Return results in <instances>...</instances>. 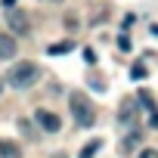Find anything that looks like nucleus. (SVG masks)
I'll return each mask as SVG.
<instances>
[{"instance_id": "nucleus-1", "label": "nucleus", "mask_w": 158, "mask_h": 158, "mask_svg": "<svg viewBox=\"0 0 158 158\" xmlns=\"http://www.w3.org/2000/svg\"><path fill=\"white\" fill-rule=\"evenodd\" d=\"M68 106H71V118H74L77 127H93L96 124V106L90 102L87 93H71Z\"/></svg>"}, {"instance_id": "nucleus-2", "label": "nucleus", "mask_w": 158, "mask_h": 158, "mask_svg": "<svg viewBox=\"0 0 158 158\" xmlns=\"http://www.w3.org/2000/svg\"><path fill=\"white\" fill-rule=\"evenodd\" d=\"M37 77H40V68L34 62H16L10 71H6V84L13 90H28L31 84H37Z\"/></svg>"}, {"instance_id": "nucleus-3", "label": "nucleus", "mask_w": 158, "mask_h": 158, "mask_svg": "<svg viewBox=\"0 0 158 158\" xmlns=\"http://www.w3.org/2000/svg\"><path fill=\"white\" fill-rule=\"evenodd\" d=\"M34 121H37V124H40V130H47V133H56V130L62 127L59 115H56V112H50V109H37V112H34Z\"/></svg>"}, {"instance_id": "nucleus-4", "label": "nucleus", "mask_w": 158, "mask_h": 158, "mask_svg": "<svg viewBox=\"0 0 158 158\" xmlns=\"http://www.w3.org/2000/svg\"><path fill=\"white\" fill-rule=\"evenodd\" d=\"M136 106H139L136 99H124V102H121V109H118V121H121L124 127H133V124H136Z\"/></svg>"}, {"instance_id": "nucleus-5", "label": "nucleus", "mask_w": 158, "mask_h": 158, "mask_svg": "<svg viewBox=\"0 0 158 158\" xmlns=\"http://www.w3.org/2000/svg\"><path fill=\"white\" fill-rule=\"evenodd\" d=\"M6 19H10V28H13L16 34H28V31H31V22H28V16H25V13L10 10V16H6Z\"/></svg>"}, {"instance_id": "nucleus-6", "label": "nucleus", "mask_w": 158, "mask_h": 158, "mask_svg": "<svg viewBox=\"0 0 158 158\" xmlns=\"http://www.w3.org/2000/svg\"><path fill=\"white\" fill-rule=\"evenodd\" d=\"M16 53H19V44H16V37L0 31V59H13Z\"/></svg>"}, {"instance_id": "nucleus-7", "label": "nucleus", "mask_w": 158, "mask_h": 158, "mask_svg": "<svg viewBox=\"0 0 158 158\" xmlns=\"http://www.w3.org/2000/svg\"><path fill=\"white\" fill-rule=\"evenodd\" d=\"M0 158H22V149L13 139H0Z\"/></svg>"}, {"instance_id": "nucleus-8", "label": "nucleus", "mask_w": 158, "mask_h": 158, "mask_svg": "<svg viewBox=\"0 0 158 158\" xmlns=\"http://www.w3.org/2000/svg\"><path fill=\"white\" fill-rule=\"evenodd\" d=\"M71 50H74L71 40H59V44H50V47H47L50 56H65V53H71Z\"/></svg>"}, {"instance_id": "nucleus-9", "label": "nucleus", "mask_w": 158, "mask_h": 158, "mask_svg": "<svg viewBox=\"0 0 158 158\" xmlns=\"http://www.w3.org/2000/svg\"><path fill=\"white\" fill-rule=\"evenodd\" d=\"M99 149H102V139H90V143H87L81 152H77V158H93Z\"/></svg>"}, {"instance_id": "nucleus-10", "label": "nucleus", "mask_w": 158, "mask_h": 158, "mask_svg": "<svg viewBox=\"0 0 158 158\" xmlns=\"http://www.w3.org/2000/svg\"><path fill=\"white\" fill-rule=\"evenodd\" d=\"M136 146H139V133H136V130H133V133H130V136H127V139H124V143H121V149H124V155H127V152H133V149H136Z\"/></svg>"}, {"instance_id": "nucleus-11", "label": "nucleus", "mask_w": 158, "mask_h": 158, "mask_svg": "<svg viewBox=\"0 0 158 158\" xmlns=\"http://www.w3.org/2000/svg\"><path fill=\"white\" fill-rule=\"evenodd\" d=\"M139 106H146L149 112H158V109H155V99H152L149 90H139Z\"/></svg>"}, {"instance_id": "nucleus-12", "label": "nucleus", "mask_w": 158, "mask_h": 158, "mask_svg": "<svg viewBox=\"0 0 158 158\" xmlns=\"http://www.w3.org/2000/svg\"><path fill=\"white\" fill-rule=\"evenodd\" d=\"M146 74H149V71H146V65H143V62H136V65L130 68V77H133V81H143Z\"/></svg>"}, {"instance_id": "nucleus-13", "label": "nucleus", "mask_w": 158, "mask_h": 158, "mask_svg": "<svg viewBox=\"0 0 158 158\" xmlns=\"http://www.w3.org/2000/svg\"><path fill=\"white\" fill-rule=\"evenodd\" d=\"M130 47H133V44H130V37H127V34H121V37H118V50H121V53H130Z\"/></svg>"}, {"instance_id": "nucleus-14", "label": "nucleus", "mask_w": 158, "mask_h": 158, "mask_svg": "<svg viewBox=\"0 0 158 158\" xmlns=\"http://www.w3.org/2000/svg\"><path fill=\"white\" fill-rule=\"evenodd\" d=\"M136 158H158V149H143Z\"/></svg>"}, {"instance_id": "nucleus-15", "label": "nucleus", "mask_w": 158, "mask_h": 158, "mask_svg": "<svg viewBox=\"0 0 158 158\" xmlns=\"http://www.w3.org/2000/svg\"><path fill=\"white\" fill-rule=\"evenodd\" d=\"M84 59H87V62H90V65H93V62H96V53H93V50H90V47H84Z\"/></svg>"}, {"instance_id": "nucleus-16", "label": "nucleus", "mask_w": 158, "mask_h": 158, "mask_svg": "<svg viewBox=\"0 0 158 158\" xmlns=\"http://www.w3.org/2000/svg\"><path fill=\"white\" fill-rule=\"evenodd\" d=\"M149 127L158 130V112H149Z\"/></svg>"}, {"instance_id": "nucleus-17", "label": "nucleus", "mask_w": 158, "mask_h": 158, "mask_svg": "<svg viewBox=\"0 0 158 158\" xmlns=\"http://www.w3.org/2000/svg\"><path fill=\"white\" fill-rule=\"evenodd\" d=\"M0 3H3L6 10H13V6H16V0H0Z\"/></svg>"}, {"instance_id": "nucleus-18", "label": "nucleus", "mask_w": 158, "mask_h": 158, "mask_svg": "<svg viewBox=\"0 0 158 158\" xmlns=\"http://www.w3.org/2000/svg\"><path fill=\"white\" fill-rule=\"evenodd\" d=\"M152 34H155V37H158V25H152Z\"/></svg>"}, {"instance_id": "nucleus-19", "label": "nucleus", "mask_w": 158, "mask_h": 158, "mask_svg": "<svg viewBox=\"0 0 158 158\" xmlns=\"http://www.w3.org/2000/svg\"><path fill=\"white\" fill-rule=\"evenodd\" d=\"M0 90H3V77H0Z\"/></svg>"}]
</instances>
